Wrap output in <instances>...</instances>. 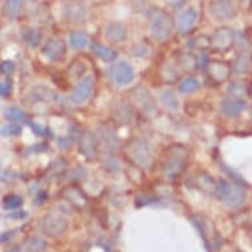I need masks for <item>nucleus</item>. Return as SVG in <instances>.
I'll return each instance as SVG.
<instances>
[{"label":"nucleus","mask_w":252,"mask_h":252,"mask_svg":"<svg viewBox=\"0 0 252 252\" xmlns=\"http://www.w3.org/2000/svg\"><path fill=\"white\" fill-rule=\"evenodd\" d=\"M214 194L230 207L240 206L246 199V190L243 186L232 181H224V180L217 182Z\"/></svg>","instance_id":"1"},{"label":"nucleus","mask_w":252,"mask_h":252,"mask_svg":"<svg viewBox=\"0 0 252 252\" xmlns=\"http://www.w3.org/2000/svg\"><path fill=\"white\" fill-rule=\"evenodd\" d=\"M170 153L172 156L162 165V173L169 180H176L185 170L186 151L182 147H173L170 149Z\"/></svg>","instance_id":"2"},{"label":"nucleus","mask_w":252,"mask_h":252,"mask_svg":"<svg viewBox=\"0 0 252 252\" xmlns=\"http://www.w3.org/2000/svg\"><path fill=\"white\" fill-rule=\"evenodd\" d=\"M173 32V23L169 15L164 12H156L151 20V33L157 41L164 42L172 36Z\"/></svg>","instance_id":"3"},{"label":"nucleus","mask_w":252,"mask_h":252,"mask_svg":"<svg viewBox=\"0 0 252 252\" xmlns=\"http://www.w3.org/2000/svg\"><path fill=\"white\" fill-rule=\"evenodd\" d=\"M209 12L215 20L227 21L236 16L238 8L231 0H213L209 4Z\"/></svg>","instance_id":"4"},{"label":"nucleus","mask_w":252,"mask_h":252,"mask_svg":"<svg viewBox=\"0 0 252 252\" xmlns=\"http://www.w3.org/2000/svg\"><path fill=\"white\" fill-rule=\"evenodd\" d=\"M129 156L137 165L149 168L152 165V153L148 144L143 140H132L128 144Z\"/></svg>","instance_id":"5"},{"label":"nucleus","mask_w":252,"mask_h":252,"mask_svg":"<svg viewBox=\"0 0 252 252\" xmlns=\"http://www.w3.org/2000/svg\"><path fill=\"white\" fill-rule=\"evenodd\" d=\"M234 45V32L227 27H220L210 38V46L217 52H227Z\"/></svg>","instance_id":"6"},{"label":"nucleus","mask_w":252,"mask_h":252,"mask_svg":"<svg viewBox=\"0 0 252 252\" xmlns=\"http://www.w3.org/2000/svg\"><path fill=\"white\" fill-rule=\"evenodd\" d=\"M132 98L135 104H136V107L144 115L152 116L156 112V103H155L151 93L147 89H144V87H136L132 91Z\"/></svg>","instance_id":"7"},{"label":"nucleus","mask_w":252,"mask_h":252,"mask_svg":"<svg viewBox=\"0 0 252 252\" xmlns=\"http://www.w3.org/2000/svg\"><path fill=\"white\" fill-rule=\"evenodd\" d=\"M67 222L62 215L49 214L42 220V231L49 236H60L66 231Z\"/></svg>","instance_id":"8"},{"label":"nucleus","mask_w":252,"mask_h":252,"mask_svg":"<svg viewBox=\"0 0 252 252\" xmlns=\"http://www.w3.org/2000/svg\"><path fill=\"white\" fill-rule=\"evenodd\" d=\"M63 15L69 23H82L87 17L86 5L81 0H69L63 5Z\"/></svg>","instance_id":"9"},{"label":"nucleus","mask_w":252,"mask_h":252,"mask_svg":"<svg viewBox=\"0 0 252 252\" xmlns=\"http://www.w3.org/2000/svg\"><path fill=\"white\" fill-rule=\"evenodd\" d=\"M207 74L215 83H223L231 75V66L223 61H209L206 65Z\"/></svg>","instance_id":"10"},{"label":"nucleus","mask_w":252,"mask_h":252,"mask_svg":"<svg viewBox=\"0 0 252 252\" xmlns=\"http://www.w3.org/2000/svg\"><path fill=\"white\" fill-rule=\"evenodd\" d=\"M111 77L118 86L128 85L135 78V71L127 62H119L111 67Z\"/></svg>","instance_id":"11"},{"label":"nucleus","mask_w":252,"mask_h":252,"mask_svg":"<svg viewBox=\"0 0 252 252\" xmlns=\"http://www.w3.org/2000/svg\"><path fill=\"white\" fill-rule=\"evenodd\" d=\"M79 151L87 160H95L98 156V145L95 136L90 131H83L79 137Z\"/></svg>","instance_id":"12"},{"label":"nucleus","mask_w":252,"mask_h":252,"mask_svg":"<svg viewBox=\"0 0 252 252\" xmlns=\"http://www.w3.org/2000/svg\"><path fill=\"white\" fill-rule=\"evenodd\" d=\"M66 53V46L65 42L61 38H50L48 40L44 48H42V54L45 56L49 61H58L61 60Z\"/></svg>","instance_id":"13"},{"label":"nucleus","mask_w":252,"mask_h":252,"mask_svg":"<svg viewBox=\"0 0 252 252\" xmlns=\"http://www.w3.org/2000/svg\"><path fill=\"white\" fill-rule=\"evenodd\" d=\"M93 87H94V79L91 77H85L71 93V100L77 104L85 103L90 98Z\"/></svg>","instance_id":"14"},{"label":"nucleus","mask_w":252,"mask_h":252,"mask_svg":"<svg viewBox=\"0 0 252 252\" xmlns=\"http://www.w3.org/2000/svg\"><path fill=\"white\" fill-rule=\"evenodd\" d=\"M111 114L114 120L119 124H128L133 119L132 108L123 100H116L111 108Z\"/></svg>","instance_id":"15"},{"label":"nucleus","mask_w":252,"mask_h":252,"mask_svg":"<svg viewBox=\"0 0 252 252\" xmlns=\"http://www.w3.org/2000/svg\"><path fill=\"white\" fill-rule=\"evenodd\" d=\"M198 20V13L197 11L193 8L188 9L185 12H182L178 17V21H177V28H178V32L181 34H186L189 31L193 29V27L195 25Z\"/></svg>","instance_id":"16"},{"label":"nucleus","mask_w":252,"mask_h":252,"mask_svg":"<svg viewBox=\"0 0 252 252\" xmlns=\"http://www.w3.org/2000/svg\"><path fill=\"white\" fill-rule=\"evenodd\" d=\"M222 112L227 116H238L247 108V103L242 99H235V98H230V99H224L220 104Z\"/></svg>","instance_id":"17"},{"label":"nucleus","mask_w":252,"mask_h":252,"mask_svg":"<svg viewBox=\"0 0 252 252\" xmlns=\"http://www.w3.org/2000/svg\"><path fill=\"white\" fill-rule=\"evenodd\" d=\"M106 37L112 42H122L127 37V28L122 23H110L104 29Z\"/></svg>","instance_id":"18"},{"label":"nucleus","mask_w":252,"mask_h":252,"mask_svg":"<svg viewBox=\"0 0 252 252\" xmlns=\"http://www.w3.org/2000/svg\"><path fill=\"white\" fill-rule=\"evenodd\" d=\"M21 38H23V41L27 44V46L34 49V48H37V46L41 44L42 34L37 28L24 27V28L21 29Z\"/></svg>","instance_id":"19"},{"label":"nucleus","mask_w":252,"mask_h":252,"mask_svg":"<svg viewBox=\"0 0 252 252\" xmlns=\"http://www.w3.org/2000/svg\"><path fill=\"white\" fill-rule=\"evenodd\" d=\"M91 49L93 52L95 53L96 57H99L102 61L104 62H112L115 61L116 57H118V53H116V50L111 49V48H108V46H104L99 42L94 41L91 44Z\"/></svg>","instance_id":"20"},{"label":"nucleus","mask_w":252,"mask_h":252,"mask_svg":"<svg viewBox=\"0 0 252 252\" xmlns=\"http://www.w3.org/2000/svg\"><path fill=\"white\" fill-rule=\"evenodd\" d=\"M3 116H4L5 120L12 122V123H19V122H27L28 120L27 112L23 108L16 107V106H11V107L5 108L3 111Z\"/></svg>","instance_id":"21"},{"label":"nucleus","mask_w":252,"mask_h":252,"mask_svg":"<svg viewBox=\"0 0 252 252\" xmlns=\"http://www.w3.org/2000/svg\"><path fill=\"white\" fill-rule=\"evenodd\" d=\"M195 184L198 186L199 189L206 193H215L217 189V182L214 181V178L209 176L206 173H199L195 176Z\"/></svg>","instance_id":"22"},{"label":"nucleus","mask_w":252,"mask_h":252,"mask_svg":"<svg viewBox=\"0 0 252 252\" xmlns=\"http://www.w3.org/2000/svg\"><path fill=\"white\" fill-rule=\"evenodd\" d=\"M69 41H70L73 49L81 50L86 48L87 44H89V38H87V34L82 31H75V32H71L70 36H69Z\"/></svg>","instance_id":"23"},{"label":"nucleus","mask_w":252,"mask_h":252,"mask_svg":"<svg viewBox=\"0 0 252 252\" xmlns=\"http://www.w3.org/2000/svg\"><path fill=\"white\" fill-rule=\"evenodd\" d=\"M250 63H251V57L250 53H239L234 61V70L236 74H246L250 69Z\"/></svg>","instance_id":"24"},{"label":"nucleus","mask_w":252,"mask_h":252,"mask_svg":"<svg viewBox=\"0 0 252 252\" xmlns=\"http://www.w3.org/2000/svg\"><path fill=\"white\" fill-rule=\"evenodd\" d=\"M100 136H102V140L106 145H107L110 149H118L119 147V139L115 135V132L112 131L111 128L108 127H102L100 128Z\"/></svg>","instance_id":"25"},{"label":"nucleus","mask_w":252,"mask_h":252,"mask_svg":"<svg viewBox=\"0 0 252 252\" xmlns=\"http://www.w3.org/2000/svg\"><path fill=\"white\" fill-rule=\"evenodd\" d=\"M160 99H161L162 104L166 108H169V110H177L178 106H180V100H178L177 95L172 90L162 91L161 95H160Z\"/></svg>","instance_id":"26"},{"label":"nucleus","mask_w":252,"mask_h":252,"mask_svg":"<svg viewBox=\"0 0 252 252\" xmlns=\"http://www.w3.org/2000/svg\"><path fill=\"white\" fill-rule=\"evenodd\" d=\"M23 1H24V0H5L4 11H5V15H7V17H8L9 20L16 19L19 12H20Z\"/></svg>","instance_id":"27"},{"label":"nucleus","mask_w":252,"mask_h":252,"mask_svg":"<svg viewBox=\"0 0 252 252\" xmlns=\"http://www.w3.org/2000/svg\"><path fill=\"white\" fill-rule=\"evenodd\" d=\"M199 89V82L198 79L194 78V77H188L186 79H184L180 86H178V91L181 94H190V93H194L195 90Z\"/></svg>","instance_id":"28"},{"label":"nucleus","mask_w":252,"mask_h":252,"mask_svg":"<svg viewBox=\"0 0 252 252\" xmlns=\"http://www.w3.org/2000/svg\"><path fill=\"white\" fill-rule=\"evenodd\" d=\"M63 197H65V198H66L69 202H71V199H74V201H73V203H74L75 206H78V207L85 206V203H86V198L83 197L82 193H81L78 189H74V188L67 189V190L65 191Z\"/></svg>","instance_id":"29"},{"label":"nucleus","mask_w":252,"mask_h":252,"mask_svg":"<svg viewBox=\"0 0 252 252\" xmlns=\"http://www.w3.org/2000/svg\"><path fill=\"white\" fill-rule=\"evenodd\" d=\"M227 91L232 98H235V99H242V98L247 94V86H246L243 82L236 81V82H232L231 85L228 86Z\"/></svg>","instance_id":"30"},{"label":"nucleus","mask_w":252,"mask_h":252,"mask_svg":"<svg viewBox=\"0 0 252 252\" xmlns=\"http://www.w3.org/2000/svg\"><path fill=\"white\" fill-rule=\"evenodd\" d=\"M27 248H28L31 252H41L45 250L46 243L45 240L41 239V238H38V236H32V238H29L27 240V243H25Z\"/></svg>","instance_id":"31"},{"label":"nucleus","mask_w":252,"mask_h":252,"mask_svg":"<svg viewBox=\"0 0 252 252\" xmlns=\"http://www.w3.org/2000/svg\"><path fill=\"white\" fill-rule=\"evenodd\" d=\"M23 205V197L19 194H9L3 199V206L5 210H15Z\"/></svg>","instance_id":"32"},{"label":"nucleus","mask_w":252,"mask_h":252,"mask_svg":"<svg viewBox=\"0 0 252 252\" xmlns=\"http://www.w3.org/2000/svg\"><path fill=\"white\" fill-rule=\"evenodd\" d=\"M234 45L238 48L239 53H248L250 52V42L244 34L234 33Z\"/></svg>","instance_id":"33"},{"label":"nucleus","mask_w":252,"mask_h":252,"mask_svg":"<svg viewBox=\"0 0 252 252\" xmlns=\"http://www.w3.org/2000/svg\"><path fill=\"white\" fill-rule=\"evenodd\" d=\"M23 132V127H21L20 124L12 123V124H7L4 126L3 128L0 129V133L3 135V136H19Z\"/></svg>","instance_id":"34"},{"label":"nucleus","mask_w":252,"mask_h":252,"mask_svg":"<svg viewBox=\"0 0 252 252\" xmlns=\"http://www.w3.org/2000/svg\"><path fill=\"white\" fill-rule=\"evenodd\" d=\"M190 219L193 220V224L197 227V230H198V232L201 234V236H202V239L206 240V234H207L206 222H205L201 217H198V215H194V217H191Z\"/></svg>","instance_id":"35"},{"label":"nucleus","mask_w":252,"mask_h":252,"mask_svg":"<svg viewBox=\"0 0 252 252\" xmlns=\"http://www.w3.org/2000/svg\"><path fill=\"white\" fill-rule=\"evenodd\" d=\"M104 168L107 170H111V172H116L120 168V165L118 160H115L114 157H106L104 158Z\"/></svg>","instance_id":"36"},{"label":"nucleus","mask_w":252,"mask_h":252,"mask_svg":"<svg viewBox=\"0 0 252 252\" xmlns=\"http://www.w3.org/2000/svg\"><path fill=\"white\" fill-rule=\"evenodd\" d=\"M0 70H1V73H4V74H12L13 71H15V63L12 61L1 62Z\"/></svg>","instance_id":"37"},{"label":"nucleus","mask_w":252,"mask_h":252,"mask_svg":"<svg viewBox=\"0 0 252 252\" xmlns=\"http://www.w3.org/2000/svg\"><path fill=\"white\" fill-rule=\"evenodd\" d=\"M16 232L15 230H11V231H4V232H0V244L7 243L8 240H11L13 238Z\"/></svg>","instance_id":"38"},{"label":"nucleus","mask_w":252,"mask_h":252,"mask_svg":"<svg viewBox=\"0 0 252 252\" xmlns=\"http://www.w3.org/2000/svg\"><path fill=\"white\" fill-rule=\"evenodd\" d=\"M11 91H12L11 85L8 86V83H0V96L7 98V96H9V94H11Z\"/></svg>","instance_id":"39"},{"label":"nucleus","mask_w":252,"mask_h":252,"mask_svg":"<svg viewBox=\"0 0 252 252\" xmlns=\"http://www.w3.org/2000/svg\"><path fill=\"white\" fill-rule=\"evenodd\" d=\"M131 54L132 56H137V57H140V56H145V54H148V48L147 46H137L133 50H131Z\"/></svg>","instance_id":"40"},{"label":"nucleus","mask_w":252,"mask_h":252,"mask_svg":"<svg viewBox=\"0 0 252 252\" xmlns=\"http://www.w3.org/2000/svg\"><path fill=\"white\" fill-rule=\"evenodd\" d=\"M8 217L13 219H24L27 217V213L25 211H12L11 214H8Z\"/></svg>","instance_id":"41"},{"label":"nucleus","mask_w":252,"mask_h":252,"mask_svg":"<svg viewBox=\"0 0 252 252\" xmlns=\"http://www.w3.org/2000/svg\"><path fill=\"white\" fill-rule=\"evenodd\" d=\"M46 198H48V195H46L45 191H40V194H38V197L36 198V203H37V205H40V203H44L45 202Z\"/></svg>","instance_id":"42"},{"label":"nucleus","mask_w":252,"mask_h":252,"mask_svg":"<svg viewBox=\"0 0 252 252\" xmlns=\"http://www.w3.org/2000/svg\"><path fill=\"white\" fill-rule=\"evenodd\" d=\"M186 0H172V4L174 5V7H182V5L185 4Z\"/></svg>","instance_id":"43"},{"label":"nucleus","mask_w":252,"mask_h":252,"mask_svg":"<svg viewBox=\"0 0 252 252\" xmlns=\"http://www.w3.org/2000/svg\"><path fill=\"white\" fill-rule=\"evenodd\" d=\"M8 252H21V251H20V248H19V247H12Z\"/></svg>","instance_id":"44"},{"label":"nucleus","mask_w":252,"mask_h":252,"mask_svg":"<svg viewBox=\"0 0 252 252\" xmlns=\"http://www.w3.org/2000/svg\"><path fill=\"white\" fill-rule=\"evenodd\" d=\"M251 236H252V226H251Z\"/></svg>","instance_id":"45"}]
</instances>
